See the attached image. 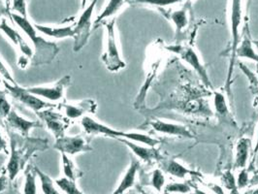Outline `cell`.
I'll return each instance as SVG.
<instances>
[{"label": "cell", "mask_w": 258, "mask_h": 194, "mask_svg": "<svg viewBox=\"0 0 258 194\" xmlns=\"http://www.w3.org/2000/svg\"><path fill=\"white\" fill-rule=\"evenodd\" d=\"M167 49L170 52L177 53L183 61H185L189 66H191L207 87L213 88V85L208 76L206 68L204 67V65L202 64L198 54L191 47L177 45V46H169Z\"/></svg>", "instance_id": "ba28073f"}, {"label": "cell", "mask_w": 258, "mask_h": 194, "mask_svg": "<svg viewBox=\"0 0 258 194\" xmlns=\"http://www.w3.org/2000/svg\"><path fill=\"white\" fill-rule=\"evenodd\" d=\"M0 153H4V154H8V148H7V142L4 138V136L2 135L1 131H0Z\"/></svg>", "instance_id": "74e56055"}, {"label": "cell", "mask_w": 258, "mask_h": 194, "mask_svg": "<svg viewBox=\"0 0 258 194\" xmlns=\"http://www.w3.org/2000/svg\"><path fill=\"white\" fill-rule=\"evenodd\" d=\"M250 140L247 138H241L236 145V155H235V168H245L248 155H249Z\"/></svg>", "instance_id": "d6986e66"}, {"label": "cell", "mask_w": 258, "mask_h": 194, "mask_svg": "<svg viewBox=\"0 0 258 194\" xmlns=\"http://www.w3.org/2000/svg\"><path fill=\"white\" fill-rule=\"evenodd\" d=\"M98 0H92L91 4L83 11L80 18L78 19L76 25L74 26L75 36H74V52H80L89 42L91 38V28H92V13L96 6Z\"/></svg>", "instance_id": "5b68a950"}, {"label": "cell", "mask_w": 258, "mask_h": 194, "mask_svg": "<svg viewBox=\"0 0 258 194\" xmlns=\"http://www.w3.org/2000/svg\"><path fill=\"white\" fill-rule=\"evenodd\" d=\"M6 124L10 130L17 131L23 137H28L29 132L33 128L41 127V120H29L24 116H20L15 110H12L10 114L5 118Z\"/></svg>", "instance_id": "4fadbf2b"}, {"label": "cell", "mask_w": 258, "mask_h": 194, "mask_svg": "<svg viewBox=\"0 0 258 194\" xmlns=\"http://www.w3.org/2000/svg\"><path fill=\"white\" fill-rule=\"evenodd\" d=\"M87 1H88V0H82V7H83V8H84L85 5L87 4Z\"/></svg>", "instance_id": "7bdbcfd3"}, {"label": "cell", "mask_w": 258, "mask_h": 194, "mask_svg": "<svg viewBox=\"0 0 258 194\" xmlns=\"http://www.w3.org/2000/svg\"><path fill=\"white\" fill-rule=\"evenodd\" d=\"M138 168H139V162L137 160L133 159L131 161V164H130L129 168L127 169L126 173L124 174L122 180L119 182L116 190L112 194H123L126 190H128L129 188H131L135 183V179H136Z\"/></svg>", "instance_id": "e0dca14e"}, {"label": "cell", "mask_w": 258, "mask_h": 194, "mask_svg": "<svg viewBox=\"0 0 258 194\" xmlns=\"http://www.w3.org/2000/svg\"><path fill=\"white\" fill-rule=\"evenodd\" d=\"M150 124L156 132L161 133V134L176 136V137H180V138L194 139V134L184 125L167 122V121H163L160 119L151 121Z\"/></svg>", "instance_id": "9a60e30c"}, {"label": "cell", "mask_w": 258, "mask_h": 194, "mask_svg": "<svg viewBox=\"0 0 258 194\" xmlns=\"http://www.w3.org/2000/svg\"><path fill=\"white\" fill-rule=\"evenodd\" d=\"M255 43H257L258 44V41H255Z\"/></svg>", "instance_id": "7dc6e473"}, {"label": "cell", "mask_w": 258, "mask_h": 194, "mask_svg": "<svg viewBox=\"0 0 258 194\" xmlns=\"http://www.w3.org/2000/svg\"><path fill=\"white\" fill-rule=\"evenodd\" d=\"M8 181H10V179L8 177V174H7L6 170H5L0 174V193H2L7 188Z\"/></svg>", "instance_id": "8d00e7d4"}, {"label": "cell", "mask_w": 258, "mask_h": 194, "mask_svg": "<svg viewBox=\"0 0 258 194\" xmlns=\"http://www.w3.org/2000/svg\"><path fill=\"white\" fill-rule=\"evenodd\" d=\"M170 20L174 24L177 31L180 32L185 26L188 25V18L187 14L184 9H181L178 11H174L170 15Z\"/></svg>", "instance_id": "83f0119b"}, {"label": "cell", "mask_w": 258, "mask_h": 194, "mask_svg": "<svg viewBox=\"0 0 258 194\" xmlns=\"http://www.w3.org/2000/svg\"><path fill=\"white\" fill-rule=\"evenodd\" d=\"M53 148L60 152V154L65 155H75L82 153L91 152L93 149L91 148L89 140L85 137L78 136H63L61 138L55 139Z\"/></svg>", "instance_id": "30bf717a"}, {"label": "cell", "mask_w": 258, "mask_h": 194, "mask_svg": "<svg viewBox=\"0 0 258 194\" xmlns=\"http://www.w3.org/2000/svg\"><path fill=\"white\" fill-rule=\"evenodd\" d=\"M194 194H205V193H203V192H201V191H196V192H195V193Z\"/></svg>", "instance_id": "ee69618b"}, {"label": "cell", "mask_w": 258, "mask_h": 194, "mask_svg": "<svg viewBox=\"0 0 258 194\" xmlns=\"http://www.w3.org/2000/svg\"><path fill=\"white\" fill-rule=\"evenodd\" d=\"M0 30L13 43L14 46L22 52L23 55L29 59H32L34 51L31 50V48L28 46L26 40L20 34V32L7 24L5 19H2L0 22Z\"/></svg>", "instance_id": "5bb4252c"}, {"label": "cell", "mask_w": 258, "mask_h": 194, "mask_svg": "<svg viewBox=\"0 0 258 194\" xmlns=\"http://www.w3.org/2000/svg\"><path fill=\"white\" fill-rule=\"evenodd\" d=\"M119 142L123 143L126 147H128L129 149L132 151V153L136 155L138 158L142 159L144 161H151L153 159H155L156 157V153L155 150L152 147H145L138 145L135 142H132L127 139H123V138H119L116 139Z\"/></svg>", "instance_id": "ac0fdd59"}, {"label": "cell", "mask_w": 258, "mask_h": 194, "mask_svg": "<svg viewBox=\"0 0 258 194\" xmlns=\"http://www.w3.org/2000/svg\"><path fill=\"white\" fill-rule=\"evenodd\" d=\"M71 83V76L66 75L64 77L59 79L54 85L52 86H43V87H32L26 88L27 91L34 94L39 98L49 101H59L63 98L66 89L70 86Z\"/></svg>", "instance_id": "9c48e42d"}, {"label": "cell", "mask_w": 258, "mask_h": 194, "mask_svg": "<svg viewBox=\"0 0 258 194\" xmlns=\"http://www.w3.org/2000/svg\"><path fill=\"white\" fill-rule=\"evenodd\" d=\"M37 31L55 39L74 38L75 29L73 26H50L43 25H34Z\"/></svg>", "instance_id": "2e32d148"}, {"label": "cell", "mask_w": 258, "mask_h": 194, "mask_svg": "<svg viewBox=\"0 0 258 194\" xmlns=\"http://www.w3.org/2000/svg\"><path fill=\"white\" fill-rule=\"evenodd\" d=\"M165 169H166V172L170 175H172L176 178H179V179H183L186 175L192 173L189 169L184 167L182 164L179 163L178 161H176L174 159L168 161Z\"/></svg>", "instance_id": "d4e9b609"}, {"label": "cell", "mask_w": 258, "mask_h": 194, "mask_svg": "<svg viewBox=\"0 0 258 194\" xmlns=\"http://www.w3.org/2000/svg\"><path fill=\"white\" fill-rule=\"evenodd\" d=\"M249 181H250V179H249V175H248L247 170H245V168L242 169L241 172L239 173L238 180H237V182H236L237 187H238L239 189L244 188V187H245V186L249 183Z\"/></svg>", "instance_id": "836d02e7"}, {"label": "cell", "mask_w": 258, "mask_h": 194, "mask_svg": "<svg viewBox=\"0 0 258 194\" xmlns=\"http://www.w3.org/2000/svg\"><path fill=\"white\" fill-rule=\"evenodd\" d=\"M258 153V126L257 130H256V141L254 144V148H253V155L255 156V155Z\"/></svg>", "instance_id": "ab89813d"}, {"label": "cell", "mask_w": 258, "mask_h": 194, "mask_svg": "<svg viewBox=\"0 0 258 194\" xmlns=\"http://www.w3.org/2000/svg\"><path fill=\"white\" fill-rule=\"evenodd\" d=\"M12 12L27 17L26 0H12Z\"/></svg>", "instance_id": "1f68e13d"}, {"label": "cell", "mask_w": 258, "mask_h": 194, "mask_svg": "<svg viewBox=\"0 0 258 194\" xmlns=\"http://www.w3.org/2000/svg\"><path fill=\"white\" fill-rule=\"evenodd\" d=\"M1 20H2V19H1V17H0V22H1Z\"/></svg>", "instance_id": "bcb514c9"}, {"label": "cell", "mask_w": 258, "mask_h": 194, "mask_svg": "<svg viewBox=\"0 0 258 194\" xmlns=\"http://www.w3.org/2000/svg\"><path fill=\"white\" fill-rule=\"evenodd\" d=\"M41 121L45 122L46 127L55 139L65 136V132L70 126L71 120L61 113L53 111V108L46 109L36 113Z\"/></svg>", "instance_id": "52a82bcc"}, {"label": "cell", "mask_w": 258, "mask_h": 194, "mask_svg": "<svg viewBox=\"0 0 258 194\" xmlns=\"http://www.w3.org/2000/svg\"><path fill=\"white\" fill-rule=\"evenodd\" d=\"M59 109L70 120H75L88 116V114H95L97 103L93 99H85L76 103L59 104Z\"/></svg>", "instance_id": "7c38bea8"}, {"label": "cell", "mask_w": 258, "mask_h": 194, "mask_svg": "<svg viewBox=\"0 0 258 194\" xmlns=\"http://www.w3.org/2000/svg\"><path fill=\"white\" fill-rule=\"evenodd\" d=\"M0 83H2V82H1V79H0Z\"/></svg>", "instance_id": "c3c4849f"}, {"label": "cell", "mask_w": 258, "mask_h": 194, "mask_svg": "<svg viewBox=\"0 0 258 194\" xmlns=\"http://www.w3.org/2000/svg\"><path fill=\"white\" fill-rule=\"evenodd\" d=\"M243 19V0H232L231 13H230V26H231V60L229 65L227 84H230L232 78L233 68L235 64L236 51L240 43V27L242 26Z\"/></svg>", "instance_id": "8992f818"}, {"label": "cell", "mask_w": 258, "mask_h": 194, "mask_svg": "<svg viewBox=\"0 0 258 194\" xmlns=\"http://www.w3.org/2000/svg\"><path fill=\"white\" fill-rule=\"evenodd\" d=\"M47 149V141L29 139L26 137L24 144H19V139L10 133V157L6 165V172L10 181H13L19 173L25 168L27 160L36 151Z\"/></svg>", "instance_id": "7a4b0ae2"}, {"label": "cell", "mask_w": 258, "mask_h": 194, "mask_svg": "<svg viewBox=\"0 0 258 194\" xmlns=\"http://www.w3.org/2000/svg\"><path fill=\"white\" fill-rule=\"evenodd\" d=\"M165 184V177L161 170L156 169L153 172L152 176V185L155 187L157 191H161L162 187Z\"/></svg>", "instance_id": "4dcf8cb0"}, {"label": "cell", "mask_w": 258, "mask_h": 194, "mask_svg": "<svg viewBox=\"0 0 258 194\" xmlns=\"http://www.w3.org/2000/svg\"><path fill=\"white\" fill-rule=\"evenodd\" d=\"M181 2H184V1H187V0H180Z\"/></svg>", "instance_id": "f6af8a7d"}, {"label": "cell", "mask_w": 258, "mask_h": 194, "mask_svg": "<svg viewBox=\"0 0 258 194\" xmlns=\"http://www.w3.org/2000/svg\"><path fill=\"white\" fill-rule=\"evenodd\" d=\"M12 107L9 103L6 95V91L0 90V116L5 118L12 111Z\"/></svg>", "instance_id": "f546056e"}, {"label": "cell", "mask_w": 258, "mask_h": 194, "mask_svg": "<svg viewBox=\"0 0 258 194\" xmlns=\"http://www.w3.org/2000/svg\"><path fill=\"white\" fill-rule=\"evenodd\" d=\"M125 2H127V0H109L108 4L104 8L103 11L101 12V14H99L98 17L96 18V20L94 22V26H96L97 25L103 23L105 20L116 15Z\"/></svg>", "instance_id": "ffe728a7"}, {"label": "cell", "mask_w": 258, "mask_h": 194, "mask_svg": "<svg viewBox=\"0 0 258 194\" xmlns=\"http://www.w3.org/2000/svg\"><path fill=\"white\" fill-rule=\"evenodd\" d=\"M25 186H24V194H37V184H36V171L34 167L28 165L25 170Z\"/></svg>", "instance_id": "603a6c76"}, {"label": "cell", "mask_w": 258, "mask_h": 194, "mask_svg": "<svg viewBox=\"0 0 258 194\" xmlns=\"http://www.w3.org/2000/svg\"><path fill=\"white\" fill-rule=\"evenodd\" d=\"M54 183L65 194H87L83 192V191H81L78 188L76 181L69 180V179H67L65 177L61 178V179L55 180Z\"/></svg>", "instance_id": "484cf974"}, {"label": "cell", "mask_w": 258, "mask_h": 194, "mask_svg": "<svg viewBox=\"0 0 258 194\" xmlns=\"http://www.w3.org/2000/svg\"><path fill=\"white\" fill-rule=\"evenodd\" d=\"M246 194H258V189H254V190H251V191H248Z\"/></svg>", "instance_id": "b9f144b4"}, {"label": "cell", "mask_w": 258, "mask_h": 194, "mask_svg": "<svg viewBox=\"0 0 258 194\" xmlns=\"http://www.w3.org/2000/svg\"><path fill=\"white\" fill-rule=\"evenodd\" d=\"M0 75L4 78V81L10 83V84H17L15 79H14L10 70L7 68V66L4 64V62L2 61L1 57H0Z\"/></svg>", "instance_id": "e575fe53"}, {"label": "cell", "mask_w": 258, "mask_h": 194, "mask_svg": "<svg viewBox=\"0 0 258 194\" xmlns=\"http://www.w3.org/2000/svg\"><path fill=\"white\" fill-rule=\"evenodd\" d=\"M10 17L14 23L31 40L34 46V54L30 63L34 66L50 64L59 52L58 46L55 43L39 36L36 27L28 21L27 17H23L13 12L10 13Z\"/></svg>", "instance_id": "6da1fadb"}, {"label": "cell", "mask_w": 258, "mask_h": 194, "mask_svg": "<svg viewBox=\"0 0 258 194\" xmlns=\"http://www.w3.org/2000/svg\"><path fill=\"white\" fill-rule=\"evenodd\" d=\"M166 192H180V193H186L190 190L189 186L184 183H170L165 187Z\"/></svg>", "instance_id": "d6a6232c"}, {"label": "cell", "mask_w": 258, "mask_h": 194, "mask_svg": "<svg viewBox=\"0 0 258 194\" xmlns=\"http://www.w3.org/2000/svg\"><path fill=\"white\" fill-rule=\"evenodd\" d=\"M249 182H251V183H253V184L258 183V174L254 175V176H253V178H252V179H250Z\"/></svg>", "instance_id": "60d3db41"}, {"label": "cell", "mask_w": 258, "mask_h": 194, "mask_svg": "<svg viewBox=\"0 0 258 194\" xmlns=\"http://www.w3.org/2000/svg\"><path fill=\"white\" fill-rule=\"evenodd\" d=\"M214 107L218 113L220 117H226L228 116V107L226 103V99L224 95L220 92V91H215L214 92Z\"/></svg>", "instance_id": "4316f807"}, {"label": "cell", "mask_w": 258, "mask_h": 194, "mask_svg": "<svg viewBox=\"0 0 258 194\" xmlns=\"http://www.w3.org/2000/svg\"><path fill=\"white\" fill-rule=\"evenodd\" d=\"M61 162H62V172L65 178L76 181L79 178L83 176V172L76 167L75 163L69 157V155L61 154Z\"/></svg>", "instance_id": "7402d4cb"}, {"label": "cell", "mask_w": 258, "mask_h": 194, "mask_svg": "<svg viewBox=\"0 0 258 194\" xmlns=\"http://www.w3.org/2000/svg\"><path fill=\"white\" fill-rule=\"evenodd\" d=\"M131 4H145L156 7H166L170 5H174L180 3V0H127Z\"/></svg>", "instance_id": "f1b7e54d"}, {"label": "cell", "mask_w": 258, "mask_h": 194, "mask_svg": "<svg viewBox=\"0 0 258 194\" xmlns=\"http://www.w3.org/2000/svg\"><path fill=\"white\" fill-rule=\"evenodd\" d=\"M81 123L84 131L89 135H103V136L115 138V139L128 138L129 132L112 128L104 123L98 122L97 120H95L90 116H84L81 120Z\"/></svg>", "instance_id": "8fae6325"}, {"label": "cell", "mask_w": 258, "mask_h": 194, "mask_svg": "<svg viewBox=\"0 0 258 194\" xmlns=\"http://www.w3.org/2000/svg\"><path fill=\"white\" fill-rule=\"evenodd\" d=\"M107 34V46L102 54V61L110 72H118L125 67V62L120 56L116 42V21L112 20L104 24Z\"/></svg>", "instance_id": "3957f363"}, {"label": "cell", "mask_w": 258, "mask_h": 194, "mask_svg": "<svg viewBox=\"0 0 258 194\" xmlns=\"http://www.w3.org/2000/svg\"><path fill=\"white\" fill-rule=\"evenodd\" d=\"M34 169H35L36 174H37V176L39 177L40 183H41V188H42L43 193L61 194L58 190H56L53 181H52V179H51L47 174H45V173H44L42 170H40L37 166H34Z\"/></svg>", "instance_id": "cb8c5ba5"}, {"label": "cell", "mask_w": 258, "mask_h": 194, "mask_svg": "<svg viewBox=\"0 0 258 194\" xmlns=\"http://www.w3.org/2000/svg\"><path fill=\"white\" fill-rule=\"evenodd\" d=\"M246 58L253 60L258 63V53L254 51L252 42L245 36L242 42L239 43V46L236 51V57Z\"/></svg>", "instance_id": "44dd1931"}, {"label": "cell", "mask_w": 258, "mask_h": 194, "mask_svg": "<svg viewBox=\"0 0 258 194\" xmlns=\"http://www.w3.org/2000/svg\"><path fill=\"white\" fill-rule=\"evenodd\" d=\"M222 182L223 184L226 186V188L230 189V190H234L237 187L236 181H235V178L232 175V173L230 171H227L223 177H222Z\"/></svg>", "instance_id": "d590c367"}, {"label": "cell", "mask_w": 258, "mask_h": 194, "mask_svg": "<svg viewBox=\"0 0 258 194\" xmlns=\"http://www.w3.org/2000/svg\"><path fill=\"white\" fill-rule=\"evenodd\" d=\"M29 60H30L29 58H27L26 56L22 54V56H20V57H19L18 65H19V67H20L21 69H26V66H27L28 62H29Z\"/></svg>", "instance_id": "f35d334b"}, {"label": "cell", "mask_w": 258, "mask_h": 194, "mask_svg": "<svg viewBox=\"0 0 258 194\" xmlns=\"http://www.w3.org/2000/svg\"><path fill=\"white\" fill-rule=\"evenodd\" d=\"M3 84L6 91L11 96H13L15 99L20 101L21 103L26 105V107L33 110L35 113H38L40 111H43L46 109L56 107L54 104L47 102L46 100L35 96L34 94L27 91V89L20 87L18 84H10L6 81H3Z\"/></svg>", "instance_id": "277c9868"}]
</instances>
